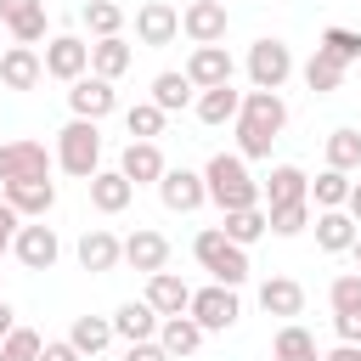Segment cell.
<instances>
[{
	"label": "cell",
	"mask_w": 361,
	"mask_h": 361,
	"mask_svg": "<svg viewBox=\"0 0 361 361\" xmlns=\"http://www.w3.org/2000/svg\"><path fill=\"white\" fill-rule=\"evenodd\" d=\"M0 23L11 28L17 45L45 39V0H0Z\"/></svg>",
	"instance_id": "19"
},
{
	"label": "cell",
	"mask_w": 361,
	"mask_h": 361,
	"mask_svg": "<svg viewBox=\"0 0 361 361\" xmlns=\"http://www.w3.org/2000/svg\"><path fill=\"white\" fill-rule=\"evenodd\" d=\"M226 6H231V0H226Z\"/></svg>",
	"instance_id": "52"
},
{
	"label": "cell",
	"mask_w": 361,
	"mask_h": 361,
	"mask_svg": "<svg viewBox=\"0 0 361 361\" xmlns=\"http://www.w3.org/2000/svg\"><path fill=\"white\" fill-rule=\"evenodd\" d=\"M288 73H293V51L282 39H254L248 45V79H254V90H282Z\"/></svg>",
	"instance_id": "6"
},
{
	"label": "cell",
	"mask_w": 361,
	"mask_h": 361,
	"mask_svg": "<svg viewBox=\"0 0 361 361\" xmlns=\"http://www.w3.org/2000/svg\"><path fill=\"white\" fill-rule=\"evenodd\" d=\"M158 310L147 305V299H130V305H118L113 310V333L124 338V344H141V338H158Z\"/></svg>",
	"instance_id": "21"
},
{
	"label": "cell",
	"mask_w": 361,
	"mask_h": 361,
	"mask_svg": "<svg viewBox=\"0 0 361 361\" xmlns=\"http://www.w3.org/2000/svg\"><path fill=\"white\" fill-rule=\"evenodd\" d=\"M186 316H197V327H203V333H226V327H237V316H243L237 288H226V282L197 288V293H192V305H186Z\"/></svg>",
	"instance_id": "5"
},
{
	"label": "cell",
	"mask_w": 361,
	"mask_h": 361,
	"mask_svg": "<svg viewBox=\"0 0 361 361\" xmlns=\"http://www.w3.org/2000/svg\"><path fill=\"white\" fill-rule=\"evenodd\" d=\"M344 209H350V220H355V226H361V180H355V186H350V197H344Z\"/></svg>",
	"instance_id": "48"
},
{
	"label": "cell",
	"mask_w": 361,
	"mask_h": 361,
	"mask_svg": "<svg viewBox=\"0 0 361 361\" xmlns=\"http://www.w3.org/2000/svg\"><path fill=\"white\" fill-rule=\"evenodd\" d=\"M327 305H333V310H361V271H344V276H333V288H327Z\"/></svg>",
	"instance_id": "42"
},
{
	"label": "cell",
	"mask_w": 361,
	"mask_h": 361,
	"mask_svg": "<svg viewBox=\"0 0 361 361\" xmlns=\"http://www.w3.org/2000/svg\"><path fill=\"white\" fill-rule=\"evenodd\" d=\"M68 107H73V118H107L113 107H118V96H113V79H102V73H85V79H73L68 85Z\"/></svg>",
	"instance_id": "10"
},
{
	"label": "cell",
	"mask_w": 361,
	"mask_h": 361,
	"mask_svg": "<svg viewBox=\"0 0 361 361\" xmlns=\"http://www.w3.org/2000/svg\"><path fill=\"white\" fill-rule=\"evenodd\" d=\"M220 231H226V237H231V243H243V248H248V243H259V237H265V231H271V214H265V209H259V203H254V209H231V214H226V226H220Z\"/></svg>",
	"instance_id": "33"
},
{
	"label": "cell",
	"mask_w": 361,
	"mask_h": 361,
	"mask_svg": "<svg viewBox=\"0 0 361 361\" xmlns=\"http://www.w3.org/2000/svg\"><path fill=\"white\" fill-rule=\"evenodd\" d=\"M17 226H23V214H17V209H11L6 197H0V254H6L11 243H17Z\"/></svg>",
	"instance_id": "45"
},
{
	"label": "cell",
	"mask_w": 361,
	"mask_h": 361,
	"mask_svg": "<svg viewBox=\"0 0 361 361\" xmlns=\"http://www.w3.org/2000/svg\"><path fill=\"white\" fill-rule=\"evenodd\" d=\"M6 203L23 214V220H45L56 209V186L51 175H34V180H6Z\"/></svg>",
	"instance_id": "13"
},
{
	"label": "cell",
	"mask_w": 361,
	"mask_h": 361,
	"mask_svg": "<svg viewBox=\"0 0 361 361\" xmlns=\"http://www.w3.org/2000/svg\"><path fill=\"white\" fill-rule=\"evenodd\" d=\"M322 361H361V344H338V350H327Z\"/></svg>",
	"instance_id": "47"
},
{
	"label": "cell",
	"mask_w": 361,
	"mask_h": 361,
	"mask_svg": "<svg viewBox=\"0 0 361 361\" xmlns=\"http://www.w3.org/2000/svg\"><path fill=\"white\" fill-rule=\"evenodd\" d=\"M322 51H333L338 62L355 68V62H361V34H355V28H327V34H322Z\"/></svg>",
	"instance_id": "41"
},
{
	"label": "cell",
	"mask_w": 361,
	"mask_h": 361,
	"mask_svg": "<svg viewBox=\"0 0 361 361\" xmlns=\"http://www.w3.org/2000/svg\"><path fill=\"white\" fill-rule=\"evenodd\" d=\"M158 344H164L169 355H192V350L203 344L197 316H186V310H180V316H164V322H158Z\"/></svg>",
	"instance_id": "29"
},
{
	"label": "cell",
	"mask_w": 361,
	"mask_h": 361,
	"mask_svg": "<svg viewBox=\"0 0 361 361\" xmlns=\"http://www.w3.org/2000/svg\"><path fill=\"white\" fill-rule=\"evenodd\" d=\"M56 164L73 180H90L102 169V130H96V118H68L56 130Z\"/></svg>",
	"instance_id": "3"
},
{
	"label": "cell",
	"mask_w": 361,
	"mask_h": 361,
	"mask_svg": "<svg viewBox=\"0 0 361 361\" xmlns=\"http://www.w3.org/2000/svg\"><path fill=\"white\" fill-rule=\"evenodd\" d=\"M39 361H85V355H79V350H73L68 338H51V344L39 350Z\"/></svg>",
	"instance_id": "46"
},
{
	"label": "cell",
	"mask_w": 361,
	"mask_h": 361,
	"mask_svg": "<svg viewBox=\"0 0 361 361\" xmlns=\"http://www.w3.org/2000/svg\"><path fill=\"white\" fill-rule=\"evenodd\" d=\"M259 192H265V203H293V197H310V175L299 164H276Z\"/></svg>",
	"instance_id": "28"
},
{
	"label": "cell",
	"mask_w": 361,
	"mask_h": 361,
	"mask_svg": "<svg viewBox=\"0 0 361 361\" xmlns=\"http://www.w3.org/2000/svg\"><path fill=\"white\" fill-rule=\"evenodd\" d=\"M203 180H209V203H214L220 214H231V209H254V203L265 197L259 180L248 175V158H243V152H214L209 169H203Z\"/></svg>",
	"instance_id": "2"
},
{
	"label": "cell",
	"mask_w": 361,
	"mask_h": 361,
	"mask_svg": "<svg viewBox=\"0 0 361 361\" xmlns=\"http://www.w3.org/2000/svg\"><path fill=\"white\" fill-rule=\"evenodd\" d=\"M118 169H124V175H130L135 186H158L169 164H164L158 141H130V147H124V158H118Z\"/></svg>",
	"instance_id": "20"
},
{
	"label": "cell",
	"mask_w": 361,
	"mask_h": 361,
	"mask_svg": "<svg viewBox=\"0 0 361 361\" xmlns=\"http://www.w3.org/2000/svg\"><path fill=\"white\" fill-rule=\"evenodd\" d=\"M124 68H130V45H124V34H107V39H96V45H90V73L118 79Z\"/></svg>",
	"instance_id": "32"
},
{
	"label": "cell",
	"mask_w": 361,
	"mask_h": 361,
	"mask_svg": "<svg viewBox=\"0 0 361 361\" xmlns=\"http://www.w3.org/2000/svg\"><path fill=\"white\" fill-rule=\"evenodd\" d=\"M51 152H45V141H28V135H17V141H6L0 147V186L6 180H34V175H51Z\"/></svg>",
	"instance_id": "7"
},
{
	"label": "cell",
	"mask_w": 361,
	"mask_h": 361,
	"mask_svg": "<svg viewBox=\"0 0 361 361\" xmlns=\"http://www.w3.org/2000/svg\"><path fill=\"white\" fill-rule=\"evenodd\" d=\"M350 175L344 169H322L316 180H310V197H316V209H344V197H350Z\"/></svg>",
	"instance_id": "37"
},
{
	"label": "cell",
	"mask_w": 361,
	"mask_h": 361,
	"mask_svg": "<svg viewBox=\"0 0 361 361\" xmlns=\"http://www.w3.org/2000/svg\"><path fill=\"white\" fill-rule=\"evenodd\" d=\"M175 34H180V11H175L169 0H141V11H135V39H141V45H175Z\"/></svg>",
	"instance_id": "12"
},
{
	"label": "cell",
	"mask_w": 361,
	"mask_h": 361,
	"mask_svg": "<svg viewBox=\"0 0 361 361\" xmlns=\"http://www.w3.org/2000/svg\"><path fill=\"white\" fill-rule=\"evenodd\" d=\"M327 169H344V175H350V169H361V130H350V124H344V130H333V135H327Z\"/></svg>",
	"instance_id": "36"
},
{
	"label": "cell",
	"mask_w": 361,
	"mask_h": 361,
	"mask_svg": "<svg viewBox=\"0 0 361 361\" xmlns=\"http://www.w3.org/2000/svg\"><path fill=\"white\" fill-rule=\"evenodd\" d=\"M333 327H338V344H361V310H333Z\"/></svg>",
	"instance_id": "43"
},
{
	"label": "cell",
	"mask_w": 361,
	"mask_h": 361,
	"mask_svg": "<svg viewBox=\"0 0 361 361\" xmlns=\"http://www.w3.org/2000/svg\"><path fill=\"white\" fill-rule=\"evenodd\" d=\"M288 124V102L276 90H248L243 113H237V152L243 158H271V141Z\"/></svg>",
	"instance_id": "1"
},
{
	"label": "cell",
	"mask_w": 361,
	"mask_h": 361,
	"mask_svg": "<svg viewBox=\"0 0 361 361\" xmlns=\"http://www.w3.org/2000/svg\"><path fill=\"white\" fill-rule=\"evenodd\" d=\"M271 361H322L316 333H310V327H299V322H288V327L276 333V344H271Z\"/></svg>",
	"instance_id": "31"
},
{
	"label": "cell",
	"mask_w": 361,
	"mask_h": 361,
	"mask_svg": "<svg viewBox=\"0 0 361 361\" xmlns=\"http://www.w3.org/2000/svg\"><path fill=\"white\" fill-rule=\"evenodd\" d=\"M45 73L62 79V85L85 79V73H90V45H85L79 34H56V39L45 45Z\"/></svg>",
	"instance_id": "9"
},
{
	"label": "cell",
	"mask_w": 361,
	"mask_h": 361,
	"mask_svg": "<svg viewBox=\"0 0 361 361\" xmlns=\"http://www.w3.org/2000/svg\"><path fill=\"white\" fill-rule=\"evenodd\" d=\"M85 28H90L96 39L118 34V28H124V6H118V0H85Z\"/></svg>",
	"instance_id": "38"
},
{
	"label": "cell",
	"mask_w": 361,
	"mask_h": 361,
	"mask_svg": "<svg viewBox=\"0 0 361 361\" xmlns=\"http://www.w3.org/2000/svg\"><path fill=\"white\" fill-rule=\"evenodd\" d=\"M147 305H152L158 316H180V310L192 305V288H186L175 271H152V276H147Z\"/></svg>",
	"instance_id": "23"
},
{
	"label": "cell",
	"mask_w": 361,
	"mask_h": 361,
	"mask_svg": "<svg viewBox=\"0 0 361 361\" xmlns=\"http://www.w3.org/2000/svg\"><path fill=\"white\" fill-rule=\"evenodd\" d=\"M355 68H361V62H355Z\"/></svg>",
	"instance_id": "51"
},
{
	"label": "cell",
	"mask_w": 361,
	"mask_h": 361,
	"mask_svg": "<svg viewBox=\"0 0 361 361\" xmlns=\"http://www.w3.org/2000/svg\"><path fill=\"white\" fill-rule=\"evenodd\" d=\"M265 214H271V231H276V237H299V231L310 226V197H293V203H265Z\"/></svg>",
	"instance_id": "35"
},
{
	"label": "cell",
	"mask_w": 361,
	"mask_h": 361,
	"mask_svg": "<svg viewBox=\"0 0 361 361\" xmlns=\"http://www.w3.org/2000/svg\"><path fill=\"white\" fill-rule=\"evenodd\" d=\"M158 197H164V209H169V214H192V209H203V203H209V180H203L197 169H164Z\"/></svg>",
	"instance_id": "8"
},
{
	"label": "cell",
	"mask_w": 361,
	"mask_h": 361,
	"mask_svg": "<svg viewBox=\"0 0 361 361\" xmlns=\"http://www.w3.org/2000/svg\"><path fill=\"white\" fill-rule=\"evenodd\" d=\"M350 243H355L350 209H322V214H316V248H322V254H350Z\"/></svg>",
	"instance_id": "25"
},
{
	"label": "cell",
	"mask_w": 361,
	"mask_h": 361,
	"mask_svg": "<svg viewBox=\"0 0 361 361\" xmlns=\"http://www.w3.org/2000/svg\"><path fill=\"white\" fill-rule=\"evenodd\" d=\"M237 113H243V90H231V85H214V90L197 96V118L203 124H237Z\"/></svg>",
	"instance_id": "30"
},
{
	"label": "cell",
	"mask_w": 361,
	"mask_h": 361,
	"mask_svg": "<svg viewBox=\"0 0 361 361\" xmlns=\"http://www.w3.org/2000/svg\"><path fill=\"white\" fill-rule=\"evenodd\" d=\"M350 254H355V271H361V231H355V243H350Z\"/></svg>",
	"instance_id": "50"
},
{
	"label": "cell",
	"mask_w": 361,
	"mask_h": 361,
	"mask_svg": "<svg viewBox=\"0 0 361 361\" xmlns=\"http://www.w3.org/2000/svg\"><path fill=\"white\" fill-rule=\"evenodd\" d=\"M124 265H135V271H164L169 265V237L164 231H147V226H135L130 237H124Z\"/></svg>",
	"instance_id": "18"
},
{
	"label": "cell",
	"mask_w": 361,
	"mask_h": 361,
	"mask_svg": "<svg viewBox=\"0 0 361 361\" xmlns=\"http://www.w3.org/2000/svg\"><path fill=\"white\" fill-rule=\"evenodd\" d=\"M186 79H192L197 90L231 85V56H226V45H192V56H186Z\"/></svg>",
	"instance_id": "16"
},
{
	"label": "cell",
	"mask_w": 361,
	"mask_h": 361,
	"mask_svg": "<svg viewBox=\"0 0 361 361\" xmlns=\"http://www.w3.org/2000/svg\"><path fill=\"white\" fill-rule=\"evenodd\" d=\"M11 327H17V310H11V305H6V299H0V338H6V333H11Z\"/></svg>",
	"instance_id": "49"
},
{
	"label": "cell",
	"mask_w": 361,
	"mask_h": 361,
	"mask_svg": "<svg viewBox=\"0 0 361 361\" xmlns=\"http://www.w3.org/2000/svg\"><path fill=\"white\" fill-rule=\"evenodd\" d=\"M192 254H197V265H203L214 282H226V288H243V282H248V248H243V243H231L220 226L197 231Z\"/></svg>",
	"instance_id": "4"
},
{
	"label": "cell",
	"mask_w": 361,
	"mask_h": 361,
	"mask_svg": "<svg viewBox=\"0 0 361 361\" xmlns=\"http://www.w3.org/2000/svg\"><path fill=\"white\" fill-rule=\"evenodd\" d=\"M85 186H90V203H96L102 214H124L130 197H135V180H130L124 169H96Z\"/></svg>",
	"instance_id": "17"
},
{
	"label": "cell",
	"mask_w": 361,
	"mask_h": 361,
	"mask_svg": "<svg viewBox=\"0 0 361 361\" xmlns=\"http://www.w3.org/2000/svg\"><path fill=\"white\" fill-rule=\"evenodd\" d=\"M11 254H17L28 271H51V265H56V254H62V243H56V231H51L45 220H34V226H17Z\"/></svg>",
	"instance_id": "11"
},
{
	"label": "cell",
	"mask_w": 361,
	"mask_h": 361,
	"mask_svg": "<svg viewBox=\"0 0 361 361\" xmlns=\"http://www.w3.org/2000/svg\"><path fill=\"white\" fill-rule=\"evenodd\" d=\"M39 79H45V56H39L34 45L0 51V85H6V90H34Z\"/></svg>",
	"instance_id": "15"
},
{
	"label": "cell",
	"mask_w": 361,
	"mask_h": 361,
	"mask_svg": "<svg viewBox=\"0 0 361 361\" xmlns=\"http://www.w3.org/2000/svg\"><path fill=\"white\" fill-rule=\"evenodd\" d=\"M180 28L192 45H220L226 39V0H192L180 11Z\"/></svg>",
	"instance_id": "14"
},
{
	"label": "cell",
	"mask_w": 361,
	"mask_h": 361,
	"mask_svg": "<svg viewBox=\"0 0 361 361\" xmlns=\"http://www.w3.org/2000/svg\"><path fill=\"white\" fill-rule=\"evenodd\" d=\"M124 361H175V355H169L158 338H141V344H130V350H124Z\"/></svg>",
	"instance_id": "44"
},
{
	"label": "cell",
	"mask_w": 361,
	"mask_h": 361,
	"mask_svg": "<svg viewBox=\"0 0 361 361\" xmlns=\"http://www.w3.org/2000/svg\"><path fill=\"white\" fill-rule=\"evenodd\" d=\"M259 310L288 322V316H299V310H305V288H299L293 276H265V282H259Z\"/></svg>",
	"instance_id": "24"
},
{
	"label": "cell",
	"mask_w": 361,
	"mask_h": 361,
	"mask_svg": "<svg viewBox=\"0 0 361 361\" xmlns=\"http://www.w3.org/2000/svg\"><path fill=\"white\" fill-rule=\"evenodd\" d=\"M118 259H124V243H118L107 226H90V231L79 237V265H85V271H113Z\"/></svg>",
	"instance_id": "22"
},
{
	"label": "cell",
	"mask_w": 361,
	"mask_h": 361,
	"mask_svg": "<svg viewBox=\"0 0 361 361\" xmlns=\"http://www.w3.org/2000/svg\"><path fill=\"white\" fill-rule=\"evenodd\" d=\"M39 350H45V338L34 327H11L0 338V361H39Z\"/></svg>",
	"instance_id": "40"
},
{
	"label": "cell",
	"mask_w": 361,
	"mask_h": 361,
	"mask_svg": "<svg viewBox=\"0 0 361 361\" xmlns=\"http://www.w3.org/2000/svg\"><path fill=\"white\" fill-rule=\"evenodd\" d=\"M344 73H350V62H338V56H333V51H322V45H316V51H310V62H305V85H310L316 96H333V90L344 85Z\"/></svg>",
	"instance_id": "27"
},
{
	"label": "cell",
	"mask_w": 361,
	"mask_h": 361,
	"mask_svg": "<svg viewBox=\"0 0 361 361\" xmlns=\"http://www.w3.org/2000/svg\"><path fill=\"white\" fill-rule=\"evenodd\" d=\"M124 130H130V141H152V135H164V107H158V102H135V107L124 113Z\"/></svg>",
	"instance_id": "39"
},
{
	"label": "cell",
	"mask_w": 361,
	"mask_h": 361,
	"mask_svg": "<svg viewBox=\"0 0 361 361\" xmlns=\"http://www.w3.org/2000/svg\"><path fill=\"white\" fill-rule=\"evenodd\" d=\"M113 338H118L113 333V316H73V327H68V344L79 355H102Z\"/></svg>",
	"instance_id": "26"
},
{
	"label": "cell",
	"mask_w": 361,
	"mask_h": 361,
	"mask_svg": "<svg viewBox=\"0 0 361 361\" xmlns=\"http://www.w3.org/2000/svg\"><path fill=\"white\" fill-rule=\"evenodd\" d=\"M192 90H197V85L186 79V68H180V73H158V79H152V102H158L164 113H180V107L192 102Z\"/></svg>",
	"instance_id": "34"
}]
</instances>
